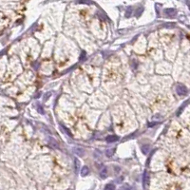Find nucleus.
<instances>
[{
	"label": "nucleus",
	"instance_id": "obj_1",
	"mask_svg": "<svg viewBox=\"0 0 190 190\" xmlns=\"http://www.w3.org/2000/svg\"><path fill=\"white\" fill-rule=\"evenodd\" d=\"M176 91H177V93H178V94L181 95V96H184V95L187 94V92H188L187 88H186L184 85H183V84H179V85H177Z\"/></svg>",
	"mask_w": 190,
	"mask_h": 190
},
{
	"label": "nucleus",
	"instance_id": "obj_2",
	"mask_svg": "<svg viewBox=\"0 0 190 190\" xmlns=\"http://www.w3.org/2000/svg\"><path fill=\"white\" fill-rule=\"evenodd\" d=\"M164 14H166L167 16H174L177 14V11L173 9V8H169V9H165L164 11Z\"/></svg>",
	"mask_w": 190,
	"mask_h": 190
},
{
	"label": "nucleus",
	"instance_id": "obj_3",
	"mask_svg": "<svg viewBox=\"0 0 190 190\" xmlns=\"http://www.w3.org/2000/svg\"><path fill=\"white\" fill-rule=\"evenodd\" d=\"M142 181H143V185H145V186L149 185V175L146 171H144V173H143Z\"/></svg>",
	"mask_w": 190,
	"mask_h": 190
},
{
	"label": "nucleus",
	"instance_id": "obj_4",
	"mask_svg": "<svg viewBox=\"0 0 190 190\" xmlns=\"http://www.w3.org/2000/svg\"><path fill=\"white\" fill-rule=\"evenodd\" d=\"M119 140V137L116 136V135H109L107 137V142H117Z\"/></svg>",
	"mask_w": 190,
	"mask_h": 190
},
{
	"label": "nucleus",
	"instance_id": "obj_5",
	"mask_svg": "<svg viewBox=\"0 0 190 190\" xmlns=\"http://www.w3.org/2000/svg\"><path fill=\"white\" fill-rule=\"evenodd\" d=\"M100 176H101L102 179H106V178H107V176H108V169H107V167L104 166V167L100 170Z\"/></svg>",
	"mask_w": 190,
	"mask_h": 190
},
{
	"label": "nucleus",
	"instance_id": "obj_6",
	"mask_svg": "<svg viewBox=\"0 0 190 190\" xmlns=\"http://www.w3.org/2000/svg\"><path fill=\"white\" fill-rule=\"evenodd\" d=\"M141 149H142V152L143 154H147L150 150V145L149 144H144L141 147Z\"/></svg>",
	"mask_w": 190,
	"mask_h": 190
},
{
	"label": "nucleus",
	"instance_id": "obj_7",
	"mask_svg": "<svg viewBox=\"0 0 190 190\" xmlns=\"http://www.w3.org/2000/svg\"><path fill=\"white\" fill-rule=\"evenodd\" d=\"M89 173V169H88V166H84V167H82V169H81V175L84 177V176H87V175Z\"/></svg>",
	"mask_w": 190,
	"mask_h": 190
},
{
	"label": "nucleus",
	"instance_id": "obj_8",
	"mask_svg": "<svg viewBox=\"0 0 190 190\" xmlns=\"http://www.w3.org/2000/svg\"><path fill=\"white\" fill-rule=\"evenodd\" d=\"M73 150L75 151V154H77V155H79V156H83L84 155V149H82V148H79V147H77V148H73Z\"/></svg>",
	"mask_w": 190,
	"mask_h": 190
},
{
	"label": "nucleus",
	"instance_id": "obj_9",
	"mask_svg": "<svg viewBox=\"0 0 190 190\" xmlns=\"http://www.w3.org/2000/svg\"><path fill=\"white\" fill-rule=\"evenodd\" d=\"M105 190H115V185L113 183H108L105 186Z\"/></svg>",
	"mask_w": 190,
	"mask_h": 190
},
{
	"label": "nucleus",
	"instance_id": "obj_10",
	"mask_svg": "<svg viewBox=\"0 0 190 190\" xmlns=\"http://www.w3.org/2000/svg\"><path fill=\"white\" fill-rule=\"evenodd\" d=\"M187 104H188V101H187V102H185L184 104H183V105L181 106V108H180V109L178 110V113H177V115H180V114H181V112H182V110H183V109H184V107H185V106H186Z\"/></svg>",
	"mask_w": 190,
	"mask_h": 190
},
{
	"label": "nucleus",
	"instance_id": "obj_11",
	"mask_svg": "<svg viewBox=\"0 0 190 190\" xmlns=\"http://www.w3.org/2000/svg\"><path fill=\"white\" fill-rule=\"evenodd\" d=\"M142 12H143V8L142 7L138 8V10L136 11V16H140L142 14Z\"/></svg>",
	"mask_w": 190,
	"mask_h": 190
},
{
	"label": "nucleus",
	"instance_id": "obj_12",
	"mask_svg": "<svg viewBox=\"0 0 190 190\" xmlns=\"http://www.w3.org/2000/svg\"><path fill=\"white\" fill-rule=\"evenodd\" d=\"M113 151H114V149H109V150H107L106 155H107L108 157H111V156L113 155Z\"/></svg>",
	"mask_w": 190,
	"mask_h": 190
},
{
	"label": "nucleus",
	"instance_id": "obj_13",
	"mask_svg": "<svg viewBox=\"0 0 190 190\" xmlns=\"http://www.w3.org/2000/svg\"><path fill=\"white\" fill-rule=\"evenodd\" d=\"M62 127L64 128V131H65V132H66L68 135H69V137H72V134L70 133V131H69V130H68V128H66V127H63V126H62Z\"/></svg>",
	"mask_w": 190,
	"mask_h": 190
},
{
	"label": "nucleus",
	"instance_id": "obj_14",
	"mask_svg": "<svg viewBox=\"0 0 190 190\" xmlns=\"http://www.w3.org/2000/svg\"><path fill=\"white\" fill-rule=\"evenodd\" d=\"M121 190H130V186H129L128 184H125V185L122 186Z\"/></svg>",
	"mask_w": 190,
	"mask_h": 190
},
{
	"label": "nucleus",
	"instance_id": "obj_15",
	"mask_svg": "<svg viewBox=\"0 0 190 190\" xmlns=\"http://www.w3.org/2000/svg\"><path fill=\"white\" fill-rule=\"evenodd\" d=\"M131 13H132V9H131V8H129V9H128V10L127 11V13H126V16H127V17L130 16Z\"/></svg>",
	"mask_w": 190,
	"mask_h": 190
},
{
	"label": "nucleus",
	"instance_id": "obj_16",
	"mask_svg": "<svg viewBox=\"0 0 190 190\" xmlns=\"http://www.w3.org/2000/svg\"><path fill=\"white\" fill-rule=\"evenodd\" d=\"M75 171L77 172V170H78V166H79V162H78V160L77 159H75Z\"/></svg>",
	"mask_w": 190,
	"mask_h": 190
},
{
	"label": "nucleus",
	"instance_id": "obj_17",
	"mask_svg": "<svg viewBox=\"0 0 190 190\" xmlns=\"http://www.w3.org/2000/svg\"><path fill=\"white\" fill-rule=\"evenodd\" d=\"M37 110H38V112H39L40 114H44V110H43V109H42V107H41V106H38Z\"/></svg>",
	"mask_w": 190,
	"mask_h": 190
},
{
	"label": "nucleus",
	"instance_id": "obj_18",
	"mask_svg": "<svg viewBox=\"0 0 190 190\" xmlns=\"http://www.w3.org/2000/svg\"><path fill=\"white\" fill-rule=\"evenodd\" d=\"M85 57H86V52H84V51H83V52H82V54H81L80 60H82V59H83V58H85Z\"/></svg>",
	"mask_w": 190,
	"mask_h": 190
},
{
	"label": "nucleus",
	"instance_id": "obj_19",
	"mask_svg": "<svg viewBox=\"0 0 190 190\" xmlns=\"http://www.w3.org/2000/svg\"><path fill=\"white\" fill-rule=\"evenodd\" d=\"M188 28H189V29H190V26H188Z\"/></svg>",
	"mask_w": 190,
	"mask_h": 190
}]
</instances>
